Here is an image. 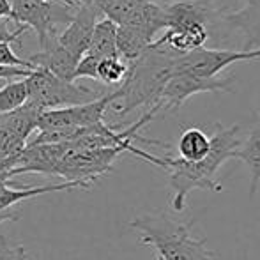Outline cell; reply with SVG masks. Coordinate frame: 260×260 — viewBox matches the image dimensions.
Returning <instances> with one entry per match:
<instances>
[{"mask_svg": "<svg viewBox=\"0 0 260 260\" xmlns=\"http://www.w3.org/2000/svg\"><path fill=\"white\" fill-rule=\"evenodd\" d=\"M241 145V126L225 127L216 124L214 133L211 135V149L207 156L199 161H182L181 157L159 156L157 167L165 168L170 174V186L174 189L172 207L181 212L186 206L188 195L193 189H207V191H221V184L216 181V172L225 161L237 154Z\"/></svg>", "mask_w": 260, "mask_h": 260, "instance_id": "cell-1", "label": "cell"}, {"mask_svg": "<svg viewBox=\"0 0 260 260\" xmlns=\"http://www.w3.org/2000/svg\"><path fill=\"white\" fill-rule=\"evenodd\" d=\"M179 57L181 55L151 43L140 57L127 62V75L119 87L120 96L110 105L113 113L124 117L140 106H154L163 87L175 73Z\"/></svg>", "mask_w": 260, "mask_h": 260, "instance_id": "cell-2", "label": "cell"}, {"mask_svg": "<svg viewBox=\"0 0 260 260\" xmlns=\"http://www.w3.org/2000/svg\"><path fill=\"white\" fill-rule=\"evenodd\" d=\"M193 219H177L168 214H144L129 221L140 241L154 248L161 260H214L206 239L193 236Z\"/></svg>", "mask_w": 260, "mask_h": 260, "instance_id": "cell-3", "label": "cell"}, {"mask_svg": "<svg viewBox=\"0 0 260 260\" xmlns=\"http://www.w3.org/2000/svg\"><path fill=\"white\" fill-rule=\"evenodd\" d=\"M23 80L27 85V101L38 106L41 112L50 108L82 105L100 98L96 90L76 85L71 80H62L43 68L32 69L30 75L25 76Z\"/></svg>", "mask_w": 260, "mask_h": 260, "instance_id": "cell-4", "label": "cell"}, {"mask_svg": "<svg viewBox=\"0 0 260 260\" xmlns=\"http://www.w3.org/2000/svg\"><path fill=\"white\" fill-rule=\"evenodd\" d=\"M120 154H124V151L117 147L69 149L58 161L55 175L64 181L78 182L83 189H87L94 181L112 170L113 163Z\"/></svg>", "mask_w": 260, "mask_h": 260, "instance_id": "cell-5", "label": "cell"}, {"mask_svg": "<svg viewBox=\"0 0 260 260\" xmlns=\"http://www.w3.org/2000/svg\"><path fill=\"white\" fill-rule=\"evenodd\" d=\"M76 7L50 0H11V20L18 25L30 27L39 39V45L57 34L60 23H69Z\"/></svg>", "mask_w": 260, "mask_h": 260, "instance_id": "cell-6", "label": "cell"}, {"mask_svg": "<svg viewBox=\"0 0 260 260\" xmlns=\"http://www.w3.org/2000/svg\"><path fill=\"white\" fill-rule=\"evenodd\" d=\"M120 96V89L100 96L92 101L82 105L62 106V108L43 110L38 119V131L48 129H73L80 131L83 127H90L98 122H103L106 110Z\"/></svg>", "mask_w": 260, "mask_h": 260, "instance_id": "cell-7", "label": "cell"}, {"mask_svg": "<svg viewBox=\"0 0 260 260\" xmlns=\"http://www.w3.org/2000/svg\"><path fill=\"white\" fill-rule=\"evenodd\" d=\"M234 76H204L188 71H177L170 76L161 90L156 106L165 112H175L195 94L202 92H234Z\"/></svg>", "mask_w": 260, "mask_h": 260, "instance_id": "cell-8", "label": "cell"}, {"mask_svg": "<svg viewBox=\"0 0 260 260\" xmlns=\"http://www.w3.org/2000/svg\"><path fill=\"white\" fill-rule=\"evenodd\" d=\"M258 58L260 46L251 50H209L202 46V48L181 55L175 62V73L188 71L195 75L216 76L230 64L243 60H258Z\"/></svg>", "mask_w": 260, "mask_h": 260, "instance_id": "cell-9", "label": "cell"}, {"mask_svg": "<svg viewBox=\"0 0 260 260\" xmlns=\"http://www.w3.org/2000/svg\"><path fill=\"white\" fill-rule=\"evenodd\" d=\"M100 16H103V13H101V9L98 6L82 4V6L76 7V11L73 13V18L66 25L64 30L57 36L58 43L69 53L75 55L78 60L83 57L87 48H89L94 27H96Z\"/></svg>", "mask_w": 260, "mask_h": 260, "instance_id": "cell-10", "label": "cell"}, {"mask_svg": "<svg viewBox=\"0 0 260 260\" xmlns=\"http://www.w3.org/2000/svg\"><path fill=\"white\" fill-rule=\"evenodd\" d=\"M28 60H30L36 68L48 69L50 73H53V75L58 76V78L75 82V80H73V75H75L78 58H76L73 53H69L68 50L58 43L57 36L46 39V41L41 45V52L30 55Z\"/></svg>", "mask_w": 260, "mask_h": 260, "instance_id": "cell-11", "label": "cell"}, {"mask_svg": "<svg viewBox=\"0 0 260 260\" xmlns=\"http://www.w3.org/2000/svg\"><path fill=\"white\" fill-rule=\"evenodd\" d=\"M209 39L207 25L204 23H186L177 27L165 28V34L159 39H154V45L163 46L177 55L189 53L197 48H202Z\"/></svg>", "mask_w": 260, "mask_h": 260, "instance_id": "cell-12", "label": "cell"}, {"mask_svg": "<svg viewBox=\"0 0 260 260\" xmlns=\"http://www.w3.org/2000/svg\"><path fill=\"white\" fill-rule=\"evenodd\" d=\"M214 2L216 0H172L165 4L167 28L186 23L209 25L216 14Z\"/></svg>", "mask_w": 260, "mask_h": 260, "instance_id": "cell-13", "label": "cell"}, {"mask_svg": "<svg viewBox=\"0 0 260 260\" xmlns=\"http://www.w3.org/2000/svg\"><path fill=\"white\" fill-rule=\"evenodd\" d=\"M223 21L230 28H237L243 32L244 45L243 50H251L260 46V4H244V7L237 11L221 14Z\"/></svg>", "mask_w": 260, "mask_h": 260, "instance_id": "cell-14", "label": "cell"}, {"mask_svg": "<svg viewBox=\"0 0 260 260\" xmlns=\"http://www.w3.org/2000/svg\"><path fill=\"white\" fill-rule=\"evenodd\" d=\"M75 188H82L78 182H71L66 181L62 184H48V186H38V188H20L16 186L14 188L11 184V181H2L0 179V214L4 212H9V209L13 206L25 202L28 199H36L39 195H46V193H55V191H66V189H75Z\"/></svg>", "mask_w": 260, "mask_h": 260, "instance_id": "cell-15", "label": "cell"}, {"mask_svg": "<svg viewBox=\"0 0 260 260\" xmlns=\"http://www.w3.org/2000/svg\"><path fill=\"white\" fill-rule=\"evenodd\" d=\"M236 157L243 161L250 170V195L253 197L260 184V115L255 117V122L251 124L246 137L241 138Z\"/></svg>", "mask_w": 260, "mask_h": 260, "instance_id": "cell-16", "label": "cell"}, {"mask_svg": "<svg viewBox=\"0 0 260 260\" xmlns=\"http://www.w3.org/2000/svg\"><path fill=\"white\" fill-rule=\"evenodd\" d=\"M41 110L28 101L20 105L11 112L0 113V129H6L16 137L28 142L30 135L38 129V119Z\"/></svg>", "mask_w": 260, "mask_h": 260, "instance_id": "cell-17", "label": "cell"}, {"mask_svg": "<svg viewBox=\"0 0 260 260\" xmlns=\"http://www.w3.org/2000/svg\"><path fill=\"white\" fill-rule=\"evenodd\" d=\"M85 53L98 58V60L106 58V57H120L119 52H117V23L115 21H112L106 16L98 20L96 27H94V32H92L90 45Z\"/></svg>", "mask_w": 260, "mask_h": 260, "instance_id": "cell-18", "label": "cell"}, {"mask_svg": "<svg viewBox=\"0 0 260 260\" xmlns=\"http://www.w3.org/2000/svg\"><path fill=\"white\" fill-rule=\"evenodd\" d=\"M151 43L152 39L140 28L127 23L117 25V52L126 62H133L140 57Z\"/></svg>", "mask_w": 260, "mask_h": 260, "instance_id": "cell-19", "label": "cell"}, {"mask_svg": "<svg viewBox=\"0 0 260 260\" xmlns=\"http://www.w3.org/2000/svg\"><path fill=\"white\" fill-rule=\"evenodd\" d=\"M211 149V137L197 126L186 127L177 142V157L182 161H199L207 156Z\"/></svg>", "mask_w": 260, "mask_h": 260, "instance_id": "cell-20", "label": "cell"}, {"mask_svg": "<svg viewBox=\"0 0 260 260\" xmlns=\"http://www.w3.org/2000/svg\"><path fill=\"white\" fill-rule=\"evenodd\" d=\"M25 145L27 142L23 138L6 129H0V179L2 181H11V174H13Z\"/></svg>", "mask_w": 260, "mask_h": 260, "instance_id": "cell-21", "label": "cell"}, {"mask_svg": "<svg viewBox=\"0 0 260 260\" xmlns=\"http://www.w3.org/2000/svg\"><path fill=\"white\" fill-rule=\"evenodd\" d=\"M145 2L168 4V2H172V0H103V2L100 4V9H101V13H103V16L110 18V20L119 25V23H124V21Z\"/></svg>", "mask_w": 260, "mask_h": 260, "instance_id": "cell-22", "label": "cell"}, {"mask_svg": "<svg viewBox=\"0 0 260 260\" xmlns=\"http://www.w3.org/2000/svg\"><path fill=\"white\" fill-rule=\"evenodd\" d=\"M98 80L105 85H120L127 75V62L120 57H106L98 62Z\"/></svg>", "mask_w": 260, "mask_h": 260, "instance_id": "cell-23", "label": "cell"}, {"mask_svg": "<svg viewBox=\"0 0 260 260\" xmlns=\"http://www.w3.org/2000/svg\"><path fill=\"white\" fill-rule=\"evenodd\" d=\"M27 101V85L23 78L9 82L0 89V113L11 112Z\"/></svg>", "mask_w": 260, "mask_h": 260, "instance_id": "cell-24", "label": "cell"}, {"mask_svg": "<svg viewBox=\"0 0 260 260\" xmlns=\"http://www.w3.org/2000/svg\"><path fill=\"white\" fill-rule=\"evenodd\" d=\"M0 64L9 66V68H25V69H36L28 58H21L13 52L9 41H0Z\"/></svg>", "mask_w": 260, "mask_h": 260, "instance_id": "cell-25", "label": "cell"}, {"mask_svg": "<svg viewBox=\"0 0 260 260\" xmlns=\"http://www.w3.org/2000/svg\"><path fill=\"white\" fill-rule=\"evenodd\" d=\"M9 18H4V20H0V41H18V39L21 38V36L25 34V30H27L28 27H25V25H18L16 30H9Z\"/></svg>", "mask_w": 260, "mask_h": 260, "instance_id": "cell-26", "label": "cell"}, {"mask_svg": "<svg viewBox=\"0 0 260 260\" xmlns=\"http://www.w3.org/2000/svg\"><path fill=\"white\" fill-rule=\"evenodd\" d=\"M32 69H25V68H9V66H2L0 64V80H18V78H25V76L30 75Z\"/></svg>", "mask_w": 260, "mask_h": 260, "instance_id": "cell-27", "label": "cell"}, {"mask_svg": "<svg viewBox=\"0 0 260 260\" xmlns=\"http://www.w3.org/2000/svg\"><path fill=\"white\" fill-rule=\"evenodd\" d=\"M21 246H9L4 239H0V260H14L20 253Z\"/></svg>", "mask_w": 260, "mask_h": 260, "instance_id": "cell-28", "label": "cell"}, {"mask_svg": "<svg viewBox=\"0 0 260 260\" xmlns=\"http://www.w3.org/2000/svg\"><path fill=\"white\" fill-rule=\"evenodd\" d=\"M4 18L11 20V0H0V20Z\"/></svg>", "mask_w": 260, "mask_h": 260, "instance_id": "cell-29", "label": "cell"}, {"mask_svg": "<svg viewBox=\"0 0 260 260\" xmlns=\"http://www.w3.org/2000/svg\"><path fill=\"white\" fill-rule=\"evenodd\" d=\"M14 260H28V258H27V253H25V248H23V246H21L20 253L16 255V258H14Z\"/></svg>", "mask_w": 260, "mask_h": 260, "instance_id": "cell-30", "label": "cell"}, {"mask_svg": "<svg viewBox=\"0 0 260 260\" xmlns=\"http://www.w3.org/2000/svg\"><path fill=\"white\" fill-rule=\"evenodd\" d=\"M60 2H64V4H68V6H71V7H78L75 2H71V0H60Z\"/></svg>", "mask_w": 260, "mask_h": 260, "instance_id": "cell-31", "label": "cell"}, {"mask_svg": "<svg viewBox=\"0 0 260 260\" xmlns=\"http://www.w3.org/2000/svg\"><path fill=\"white\" fill-rule=\"evenodd\" d=\"M248 4H260V0H246Z\"/></svg>", "mask_w": 260, "mask_h": 260, "instance_id": "cell-32", "label": "cell"}, {"mask_svg": "<svg viewBox=\"0 0 260 260\" xmlns=\"http://www.w3.org/2000/svg\"><path fill=\"white\" fill-rule=\"evenodd\" d=\"M156 260H161V258H159V257H156Z\"/></svg>", "mask_w": 260, "mask_h": 260, "instance_id": "cell-33", "label": "cell"}]
</instances>
